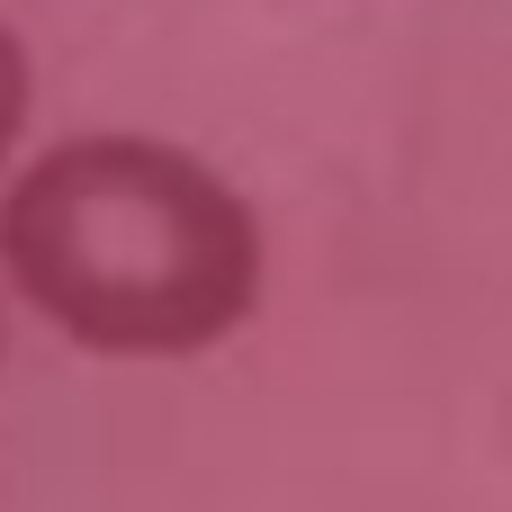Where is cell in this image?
I'll return each instance as SVG.
<instances>
[{
	"label": "cell",
	"instance_id": "obj_1",
	"mask_svg": "<svg viewBox=\"0 0 512 512\" xmlns=\"http://www.w3.org/2000/svg\"><path fill=\"white\" fill-rule=\"evenodd\" d=\"M18 297L99 351H198L261 297V216L162 135H72L0 198Z\"/></svg>",
	"mask_w": 512,
	"mask_h": 512
},
{
	"label": "cell",
	"instance_id": "obj_2",
	"mask_svg": "<svg viewBox=\"0 0 512 512\" xmlns=\"http://www.w3.org/2000/svg\"><path fill=\"white\" fill-rule=\"evenodd\" d=\"M27 108H36V72H27V45H18V27H0V162L18 153V135H27Z\"/></svg>",
	"mask_w": 512,
	"mask_h": 512
}]
</instances>
